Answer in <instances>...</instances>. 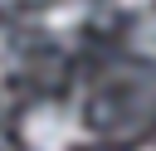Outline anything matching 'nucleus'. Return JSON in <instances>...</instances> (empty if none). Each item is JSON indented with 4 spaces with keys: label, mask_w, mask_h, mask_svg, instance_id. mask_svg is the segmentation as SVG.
<instances>
[{
    "label": "nucleus",
    "mask_w": 156,
    "mask_h": 151,
    "mask_svg": "<svg viewBox=\"0 0 156 151\" xmlns=\"http://www.w3.org/2000/svg\"><path fill=\"white\" fill-rule=\"evenodd\" d=\"M141 151H156V146H141Z\"/></svg>",
    "instance_id": "obj_6"
},
{
    "label": "nucleus",
    "mask_w": 156,
    "mask_h": 151,
    "mask_svg": "<svg viewBox=\"0 0 156 151\" xmlns=\"http://www.w3.org/2000/svg\"><path fill=\"white\" fill-rule=\"evenodd\" d=\"M88 19V0H58L49 15H44V29L49 34H68V29H78Z\"/></svg>",
    "instance_id": "obj_2"
},
{
    "label": "nucleus",
    "mask_w": 156,
    "mask_h": 151,
    "mask_svg": "<svg viewBox=\"0 0 156 151\" xmlns=\"http://www.w3.org/2000/svg\"><path fill=\"white\" fill-rule=\"evenodd\" d=\"M5 73H10V39L0 34V78H5Z\"/></svg>",
    "instance_id": "obj_4"
},
{
    "label": "nucleus",
    "mask_w": 156,
    "mask_h": 151,
    "mask_svg": "<svg viewBox=\"0 0 156 151\" xmlns=\"http://www.w3.org/2000/svg\"><path fill=\"white\" fill-rule=\"evenodd\" d=\"M20 136H24L29 151H73V146L88 136V127H83V117H78L73 107H63V102H39V107L24 112Z\"/></svg>",
    "instance_id": "obj_1"
},
{
    "label": "nucleus",
    "mask_w": 156,
    "mask_h": 151,
    "mask_svg": "<svg viewBox=\"0 0 156 151\" xmlns=\"http://www.w3.org/2000/svg\"><path fill=\"white\" fill-rule=\"evenodd\" d=\"M132 49L146 54V58H156V15H141V19H136V29H132Z\"/></svg>",
    "instance_id": "obj_3"
},
{
    "label": "nucleus",
    "mask_w": 156,
    "mask_h": 151,
    "mask_svg": "<svg viewBox=\"0 0 156 151\" xmlns=\"http://www.w3.org/2000/svg\"><path fill=\"white\" fill-rule=\"evenodd\" d=\"M117 5H127V10H146V5H156V0H117Z\"/></svg>",
    "instance_id": "obj_5"
}]
</instances>
